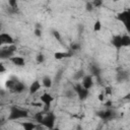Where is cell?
I'll list each match as a JSON object with an SVG mask.
<instances>
[{
  "mask_svg": "<svg viewBox=\"0 0 130 130\" xmlns=\"http://www.w3.org/2000/svg\"><path fill=\"white\" fill-rule=\"evenodd\" d=\"M28 117V111L24 110L22 108H19L17 106H11L8 114V120L9 121H17L20 119H25Z\"/></svg>",
  "mask_w": 130,
  "mask_h": 130,
  "instance_id": "cell-1",
  "label": "cell"
},
{
  "mask_svg": "<svg viewBox=\"0 0 130 130\" xmlns=\"http://www.w3.org/2000/svg\"><path fill=\"white\" fill-rule=\"evenodd\" d=\"M116 18L123 23L126 31L130 35V8H126L116 15Z\"/></svg>",
  "mask_w": 130,
  "mask_h": 130,
  "instance_id": "cell-2",
  "label": "cell"
},
{
  "mask_svg": "<svg viewBox=\"0 0 130 130\" xmlns=\"http://www.w3.org/2000/svg\"><path fill=\"white\" fill-rule=\"evenodd\" d=\"M56 120H57V116L55 115V113L52 112V111H49V112L45 113V116H44V118L41 122V125L44 126L45 128L53 129L55 127Z\"/></svg>",
  "mask_w": 130,
  "mask_h": 130,
  "instance_id": "cell-3",
  "label": "cell"
},
{
  "mask_svg": "<svg viewBox=\"0 0 130 130\" xmlns=\"http://www.w3.org/2000/svg\"><path fill=\"white\" fill-rule=\"evenodd\" d=\"M16 46L13 45H6V46H2L0 49V59L1 60H6V59H10L11 57H13L16 53Z\"/></svg>",
  "mask_w": 130,
  "mask_h": 130,
  "instance_id": "cell-4",
  "label": "cell"
},
{
  "mask_svg": "<svg viewBox=\"0 0 130 130\" xmlns=\"http://www.w3.org/2000/svg\"><path fill=\"white\" fill-rule=\"evenodd\" d=\"M73 90L75 91V94L78 96L80 101H85L89 95V89H86L79 81H77L73 85Z\"/></svg>",
  "mask_w": 130,
  "mask_h": 130,
  "instance_id": "cell-5",
  "label": "cell"
},
{
  "mask_svg": "<svg viewBox=\"0 0 130 130\" xmlns=\"http://www.w3.org/2000/svg\"><path fill=\"white\" fill-rule=\"evenodd\" d=\"M40 102H42V104L44 105L43 111L44 112H49L50 107H51L52 103L54 102V96L49 92H43L40 96Z\"/></svg>",
  "mask_w": 130,
  "mask_h": 130,
  "instance_id": "cell-6",
  "label": "cell"
},
{
  "mask_svg": "<svg viewBox=\"0 0 130 130\" xmlns=\"http://www.w3.org/2000/svg\"><path fill=\"white\" fill-rule=\"evenodd\" d=\"M96 116L103 120V121H111L112 119H114L115 117V112L112 110V108H106L105 110H102V111H99L96 113Z\"/></svg>",
  "mask_w": 130,
  "mask_h": 130,
  "instance_id": "cell-7",
  "label": "cell"
},
{
  "mask_svg": "<svg viewBox=\"0 0 130 130\" xmlns=\"http://www.w3.org/2000/svg\"><path fill=\"white\" fill-rule=\"evenodd\" d=\"M15 43L13 37L8 32H1L0 34V45L6 46V45H13Z\"/></svg>",
  "mask_w": 130,
  "mask_h": 130,
  "instance_id": "cell-8",
  "label": "cell"
},
{
  "mask_svg": "<svg viewBox=\"0 0 130 130\" xmlns=\"http://www.w3.org/2000/svg\"><path fill=\"white\" fill-rule=\"evenodd\" d=\"M28 89V87H26V85L22 82V81H19V80H15V83L13 85V87L10 89L11 92H14V93H21L23 92L24 90Z\"/></svg>",
  "mask_w": 130,
  "mask_h": 130,
  "instance_id": "cell-9",
  "label": "cell"
},
{
  "mask_svg": "<svg viewBox=\"0 0 130 130\" xmlns=\"http://www.w3.org/2000/svg\"><path fill=\"white\" fill-rule=\"evenodd\" d=\"M81 84L86 88V89H90L93 84H94V81H93V76L91 74H85L84 77L81 79Z\"/></svg>",
  "mask_w": 130,
  "mask_h": 130,
  "instance_id": "cell-10",
  "label": "cell"
},
{
  "mask_svg": "<svg viewBox=\"0 0 130 130\" xmlns=\"http://www.w3.org/2000/svg\"><path fill=\"white\" fill-rule=\"evenodd\" d=\"M111 44L112 46L117 49V50H121L123 48V43H122V35H115L112 37L111 39Z\"/></svg>",
  "mask_w": 130,
  "mask_h": 130,
  "instance_id": "cell-11",
  "label": "cell"
},
{
  "mask_svg": "<svg viewBox=\"0 0 130 130\" xmlns=\"http://www.w3.org/2000/svg\"><path fill=\"white\" fill-rule=\"evenodd\" d=\"M42 86H43L42 81H40V80H38V79L34 80V81L30 83V85L28 86V92H29V94H35V93H37V92L42 88Z\"/></svg>",
  "mask_w": 130,
  "mask_h": 130,
  "instance_id": "cell-12",
  "label": "cell"
},
{
  "mask_svg": "<svg viewBox=\"0 0 130 130\" xmlns=\"http://www.w3.org/2000/svg\"><path fill=\"white\" fill-rule=\"evenodd\" d=\"M9 61L13 65H15L16 67H23V66H25V59L22 56H16V55H14L13 57H11L9 59Z\"/></svg>",
  "mask_w": 130,
  "mask_h": 130,
  "instance_id": "cell-13",
  "label": "cell"
},
{
  "mask_svg": "<svg viewBox=\"0 0 130 130\" xmlns=\"http://www.w3.org/2000/svg\"><path fill=\"white\" fill-rule=\"evenodd\" d=\"M73 52H71L70 50L69 51H63V52H55L54 53V58L56 60H63V59H66V58H70L73 56Z\"/></svg>",
  "mask_w": 130,
  "mask_h": 130,
  "instance_id": "cell-14",
  "label": "cell"
},
{
  "mask_svg": "<svg viewBox=\"0 0 130 130\" xmlns=\"http://www.w3.org/2000/svg\"><path fill=\"white\" fill-rule=\"evenodd\" d=\"M89 72L92 76H95V77H100L101 76V73H102V70L100 68L99 65H95V64H91L89 66Z\"/></svg>",
  "mask_w": 130,
  "mask_h": 130,
  "instance_id": "cell-15",
  "label": "cell"
},
{
  "mask_svg": "<svg viewBox=\"0 0 130 130\" xmlns=\"http://www.w3.org/2000/svg\"><path fill=\"white\" fill-rule=\"evenodd\" d=\"M37 123H34V122H21L20 123L21 127L24 130H34V129H37V128H39V125Z\"/></svg>",
  "mask_w": 130,
  "mask_h": 130,
  "instance_id": "cell-16",
  "label": "cell"
},
{
  "mask_svg": "<svg viewBox=\"0 0 130 130\" xmlns=\"http://www.w3.org/2000/svg\"><path fill=\"white\" fill-rule=\"evenodd\" d=\"M42 84L45 88H51L53 86V79L49 76V75H46L42 78Z\"/></svg>",
  "mask_w": 130,
  "mask_h": 130,
  "instance_id": "cell-17",
  "label": "cell"
},
{
  "mask_svg": "<svg viewBox=\"0 0 130 130\" xmlns=\"http://www.w3.org/2000/svg\"><path fill=\"white\" fill-rule=\"evenodd\" d=\"M116 79H117V81H119V82L126 81V80L129 79V73L126 72V71H123V70H122V71H119V72L117 73Z\"/></svg>",
  "mask_w": 130,
  "mask_h": 130,
  "instance_id": "cell-18",
  "label": "cell"
},
{
  "mask_svg": "<svg viewBox=\"0 0 130 130\" xmlns=\"http://www.w3.org/2000/svg\"><path fill=\"white\" fill-rule=\"evenodd\" d=\"M122 43H123V48L130 47V35L129 34L122 35Z\"/></svg>",
  "mask_w": 130,
  "mask_h": 130,
  "instance_id": "cell-19",
  "label": "cell"
},
{
  "mask_svg": "<svg viewBox=\"0 0 130 130\" xmlns=\"http://www.w3.org/2000/svg\"><path fill=\"white\" fill-rule=\"evenodd\" d=\"M84 75H85V73H84V71L81 69V70H78V71H76L75 73H74V75H73V79L75 80V81H80L83 77H84Z\"/></svg>",
  "mask_w": 130,
  "mask_h": 130,
  "instance_id": "cell-20",
  "label": "cell"
},
{
  "mask_svg": "<svg viewBox=\"0 0 130 130\" xmlns=\"http://www.w3.org/2000/svg\"><path fill=\"white\" fill-rule=\"evenodd\" d=\"M45 113H46V112H44V111H42V112H37V113L35 114V116H34V120H35L37 123H39V124L41 125V122H42V120H43V118H44V116H45Z\"/></svg>",
  "mask_w": 130,
  "mask_h": 130,
  "instance_id": "cell-21",
  "label": "cell"
},
{
  "mask_svg": "<svg viewBox=\"0 0 130 130\" xmlns=\"http://www.w3.org/2000/svg\"><path fill=\"white\" fill-rule=\"evenodd\" d=\"M81 49V45L79 44V43H72L71 45H70V48H69V50L71 51V52H77V51H79Z\"/></svg>",
  "mask_w": 130,
  "mask_h": 130,
  "instance_id": "cell-22",
  "label": "cell"
},
{
  "mask_svg": "<svg viewBox=\"0 0 130 130\" xmlns=\"http://www.w3.org/2000/svg\"><path fill=\"white\" fill-rule=\"evenodd\" d=\"M46 61V57L43 53H39L37 56H36V62L38 64H43L44 62Z\"/></svg>",
  "mask_w": 130,
  "mask_h": 130,
  "instance_id": "cell-23",
  "label": "cell"
},
{
  "mask_svg": "<svg viewBox=\"0 0 130 130\" xmlns=\"http://www.w3.org/2000/svg\"><path fill=\"white\" fill-rule=\"evenodd\" d=\"M101 29H102V22L98 19L93 23V31L94 32H99V31H101Z\"/></svg>",
  "mask_w": 130,
  "mask_h": 130,
  "instance_id": "cell-24",
  "label": "cell"
},
{
  "mask_svg": "<svg viewBox=\"0 0 130 130\" xmlns=\"http://www.w3.org/2000/svg\"><path fill=\"white\" fill-rule=\"evenodd\" d=\"M52 35H53V37L55 38L56 41H58L59 43H62V36H61V34L58 30H53Z\"/></svg>",
  "mask_w": 130,
  "mask_h": 130,
  "instance_id": "cell-25",
  "label": "cell"
},
{
  "mask_svg": "<svg viewBox=\"0 0 130 130\" xmlns=\"http://www.w3.org/2000/svg\"><path fill=\"white\" fill-rule=\"evenodd\" d=\"M103 91H104V93H105L106 98L111 96V95H112V93H113V90H112V87H111V86H106V87H105V89H104Z\"/></svg>",
  "mask_w": 130,
  "mask_h": 130,
  "instance_id": "cell-26",
  "label": "cell"
},
{
  "mask_svg": "<svg viewBox=\"0 0 130 130\" xmlns=\"http://www.w3.org/2000/svg\"><path fill=\"white\" fill-rule=\"evenodd\" d=\"M8 5H9L10 8H12V9H16L17 6H18L17 0H8Z\"/></svg>",
  "mask_w": 130,
  "mask_h": 130,
  "instance_id": "cell-27",
  "label": "cell"
},
{
  "mask_svg": "<svg viewBox=\"0 0 130 130\" xmlns=\"http://www.w3.org/2000/svg\"><path fill=\"white\" fill-rule=\"evenodd\" d=\"M93 9H94V6H93L92 2H86V4H85V10L87 12H91V11H93Z\"/></svg>",
  "mask_w": 130,
  "mask_h": 130,
  "instance_id": "cell-28",
  "label": "cell"
},
{
  "mask_svg": "<svg viewBox=\"0 0 130 130\" xmlns=\"http://www.w3.org/2000/svg\"><path fill=\"white\" fill-rule=\"evenodd\" d=\"M94 8H101L103 6V0H92L91 1Z\"/></svg>",
  "mask_w": 130,
  "mask_h": 130,
  "instance_id": "cell-29",
  "label": "cell"
},
{
  "mask_svg": "<svg viewBox=\"0 0 130 130\" xmlns=\"http://www.w3.org/2000/svg\"><path fill=\"white\" fill-rule=\"evenodd\" d=\"M34 34H35V36L38 37V38L42 37V28H41L39 25H37L36 28H35V30H34Z\"/></svg>",
  "mask_w": 130,
  "mask_h": 130,
  "instance_id": "cell-30",
  "label": "cell"
},
{
  "mask_svg": "<svg viewBox=\"0 0 130 130\" xmlns=\"http://www.w3.org/2000/svg\"><path fill=\"white\" fill-rule=\"evenodd\" d=\"M98 99H99V101H101V102H104V101L106 100V95H105L104 91H102L101 93H99V95H98Z\"/></svg>",
  "mask_w": 130,
  "mask_h": 130,
  "instance_id": "cell-31",
  "label": "cell"
},
{
  "mask_svg": "<svg viewBox=\"0 0 130 130\" xmlns=\"http://www.w3.org/2000/svg\"><path fill=\"white\" fill-rule=\"evenodd\" d=\"M104 105H105L106 108H112V101L111 100H108V101H106L104 103Z\"/></svg>",
  "mask_w": 130,
  "mask_h": 130,
  "instance_id": "cell-32",
  "label": "cell"
},
{
  "mask_svg": "<svg viewBox=\"0 0 130 130\" xmlns=\"http://www.w3.org/2000/svg\"><path fill=\"white\" fill-rule=\"evenodd\" d=\"M5 71V67H4V64H0V73H4Z\"/></svg>",
  "mask_w": 130,
  "mask_h": 130,
  "instance_id": "cell-33",
  "label": "cell"
},
{
  "mask_svg": "<svg viewBox=\"0 0 130 130\" xmlns=\"http://www.w3.org/2000/svg\"><path fill=\"white\" fill-rule=\"evenodd\" d=\"M123 99H124V100H130V92H128V93H127Z\"/></svg>",
  "mask_w": 130,
  "mask_h": 130,
  "instance_id": "cell-34",
  "label": "cell"
},
{
  "mask_svg": "<svg viewBox=\"0 0 130 130\" xmlns=\"http://www.w3.org/2000/svg\"><path fill=\"white\" fill-rule=\"evenodd\" d=\"M113 2H118V1H120V0H112Z\"/></svg>",
  "mask_w": 130,
  "mask_h": 130,
  "instance_id": "cell-35",
  "label": "cell"
}]
</instances>
